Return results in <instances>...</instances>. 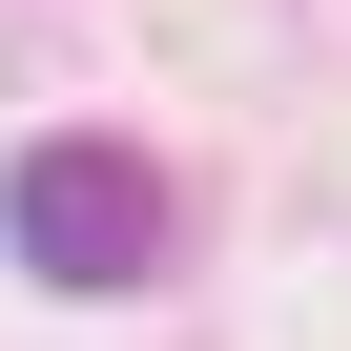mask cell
<instances>
[{
	"instance_id": "cell-1",
	"label": "cell",
	"mask_w": 351,
	"mask_h": 351,
	"mask_svg": "<svg viewBox=\"0 0 351 351\" xmlns=\"http://www.w3.org/2000/svg\"><path fill=\"white\" fill-rule=\"evenodd\" d=\"M0 248H21L42 289H145L165 165H145V145H21V165H0Z\"/></svg>"
}]
</instances>
